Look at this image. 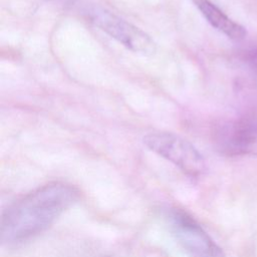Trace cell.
I'll list each match as a JSON object with an SVG mask.
<instances>
[{"label":"cell","instance_id":"obj_4","mask_svg":"<svg viewBox=\"0 0 257 257\" xmlns=\"http://www.w3.org/2000/svg\"><path fill=\"white\" fill-rule=\"evenodd\" d=\"M86 13L95 26L133 52L144 55L155 53V41L139 27L102 8L93 7Z\"/></svg>","mask_w":257,"mask_h":257},{"label":"cell","instance_id":"obj_2","mask_svg":"<svg viewBox=\"0 0 257 257\" xmlns=\"http://www.w3.org/2000/svg\"><path fill=\"white\" fill-rule=\"evenodd\" d=\"M166 217L171 234L189 257H226L223 249L189 213L172 208Z\"/></svg>","mask_w":257,"mask_h":257},{"label":"cell","instance_id":"obj_7","mask_svg":"<svg viewBox=\"0 0 257 257\" xmlns=\"http://www.w3.org/2000/svg\"><path fill=\"white\" fill-rule=\"evenodd\" d=\"M247 61L250 67L257 73V48L249 51L247 55Z\"/></svg>","mask_w":257,"mask_h":257},{"label":"cell","instance_id":"obj_5","mask_svg":"<svg viewBox=\"0 0 257 257\" xmlns=\"http://www.w3.org/2000/svg\"><path fill=\"white\" fill-rule=\"evenodd\" d=\"M216 143L226 155L257 158V111L224 124L216 133Z\"/></svg>","mask_w":257,"mask_h":257},{"label":"cell","instance_id":"obj_1","mask_svg":"<svg viewBox=\"0 0 257 257\" xmlns=\"http://www.w3.org/2000/svg\"><path fill=\"white\" fill-rule=\"evenodd\" d=\"M78 199L79 191L62 182L49 183L27 193L3 212L1 243L14 246L34 238L48 229Z\"/></svg>","mask_w":257,"mask_h":257},{"label":"cell","instance_id":"obj_6","mask_svg":"<svg viewBox=\"0 0 257 257\" xmlns=\"http://www.w3.org/2000/svg\"><path fill=\"white\" fill-rule=\"evenodd\" d=\"M206 20L217 30L233 40H242L247 31L244 26L227 16L219 7L210 0H192Z\"/></svg>","mask_w":257,"mask_h":257},{"label":"cell","instance_id":"obj_3","mask_svg":"<svg viewBox=\"0 0 257 257\" xmlns=\"http://www.w3.org/2000/svg\"><path fill=\"white\" fill-rule=\"evenodd\" d=\"M144 144L149 150L191 177L202 175L206 169L205 160L200 152L178 135L168 132L150 133L144 137Z\"/></svg>","mask_w":257,"mask_h":257}]
</instances>
